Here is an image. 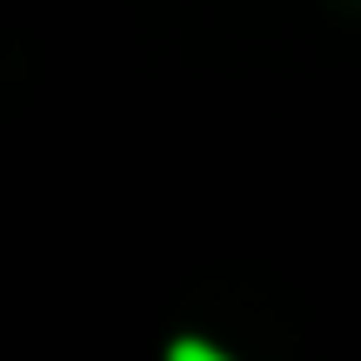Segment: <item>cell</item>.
<instances>
[{
  "instance_id": "cell-1",
  "label": "cell",
  "mask_w": 361,
  "mask_h": 361,
  "mask_svg": "<svg viewBox=\"0 0 361 361\" xmlns=\"http://www.w3.org/2000/svg\"><path fill=\"white\" fill-rule=\"evenodd\" d=\"M168 361H228L221 348H207V341H174V355Z\"/></svg>"
}]
</instances>
